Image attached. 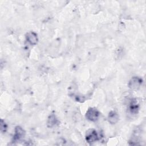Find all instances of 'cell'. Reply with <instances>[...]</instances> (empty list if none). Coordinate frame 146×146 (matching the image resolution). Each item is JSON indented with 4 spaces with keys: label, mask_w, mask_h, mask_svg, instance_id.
<instances>
[{
    "label": "cell",
    "mask_w": 146,
    "mask_h": 146,
    "mask_svg": "<svg viewBox=\"0 0 146 146\" xmlns=\"http://www.w3.org/2000/svg\"><path fill=\"white\" fill-rule=\"evenodd\" d=\"M142 82V79L140 78L137 76L133 77L129 81L128 87L131 90H137L141 85Z\"/></svg>",
    "instance_id": "obj_3"
},
{
    "label": "cell",
    "mask_w": 146,
    "mask_h": 146,
    "mask_svg": "<svg viewBox=\"0 0 146 146\" xmlns=\"http://www.w3.org/2000/svg\"><path fill=\"white\" fill-rule=\"evenodd\" d=\"M99 116V112L95 108H90L86 113V117L91 121H96Z\"/></svg>",
    "instance_id": "obj_1"
},
{
    "label": "cell",
    "mask_w": 146,
    "mask_h": 146,
    "mask_svg": "<svg viewBox=\"0 0 146 146\" xmlns=\"http://www.w3.org/2000/svg\"><path fill=\"white\" fill-rule=\"evenodd\" d=\"M7 128V126L6 124V123L5 122V121H3L2 119L1 120V123H0V129L1 132L4 133L6 131Z\"/></svg>",
    "instance_id": "obj_9"
},
{
    "label": "cell",
    "mask_w": 146,
    "mask_h": 146,
    "mask_svg": "<svg viewBox=\"0 0 146 146\" xmlns=\"http://www.w3.org/2000/svg\"><path fill=\"white\" fill-rule=\"evenodd\" d=\"M99 140V136L96 131L94 129H90L87 131L86 134V140L87 143L92 144Z\"/></svg>",
    "instance_id": "obj_2"
},
{
    "label": "cell",
    "mask_w": 146,
    "mask_h": 146,
    "mask_svg": "<svg viewBox=\"0 0 146 146\" xmlns=\"http://www.w3.org/2000/svg\"><path fill=\"white\" fill-rule=\"evenodd\" d=\"M58 123V120L56 115L54 113H51L49 115L47 121V126L48 128H52L55 127Z\"/></svg>",
    "instance_id": "obj_6"
},
{
    "label": "cell",
    "mask_w": 146,
    "mask_h": 146,
    "mask_svg": "<svg viewBox=\"0 0 146 146\" xmlns=\"http://www.w3.org/2000/svg\"><path fill=\"white\" fill-rule=\"evenodd\" d=\"M119 117L117 113L113 111H111L108 115V120L111 124H112L116 123L119 120Z\"/></svg>",
    "instance_id": "obj_7"
},
{
    "label": "cell",
    "mask_w": 146,
    "mask_h": 146,
    "mask_svg": "<svg viewBox=\"0 0 146 146\" xmlns=\"http://www.w3.org/2000/svg\"><path fill=\"white\" fill-rule=\"evenodd\" d=\"M129 110L131 113L136 114L139 110V104L136 100H132L129 104Z\"/></svg>",
    "instance_id": "obj_8"
},
{
    "label": "cell",
    "mask_w": 146,
    "mask_h": 146,
    "mask_svg": "<svg viewBox=\"0 0 146 146\" xmlns=\"http://www.w3.org/2000/svg\"><path fill=\"white\" fill-rule=\"evenodd\" d=\"M26 40L31 45H35L38 41L37 34L33 31L27 33L26 35Z\"/></svg>",
    "instance_id": "obj_5"
},
{
    "label": "cell",
    "mask_w": 146,
    "mask_h": 146,
    "mask_svg": "<svg viewBox=\"0 0 146 146\" xmlns=\"http://www.w3.org/2000/svg\"><path fill=\"white\" fill-rule=\"evenodd\" d=\"M25 130L21 127L17 126L14 129V135L13 136V139L14 141H17L22 140L25 136Z\"/></svg>",
    "instance_id": "obj_4"
}]
</instances>
